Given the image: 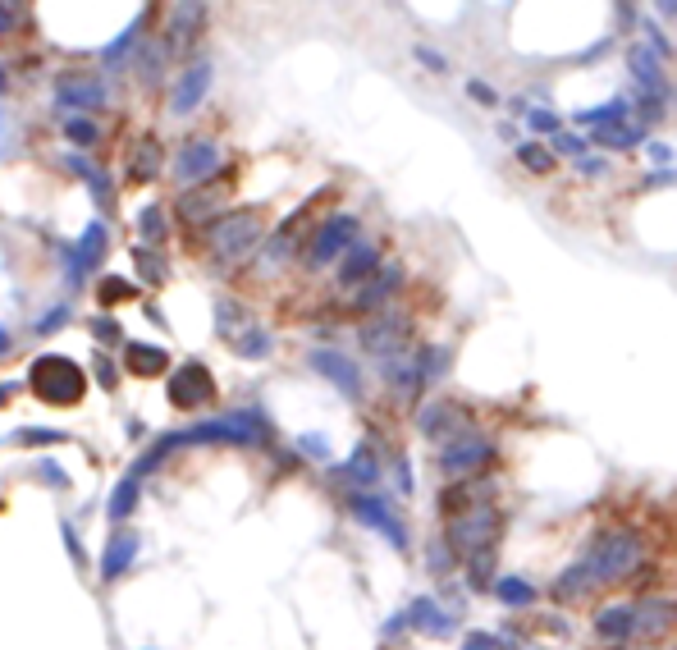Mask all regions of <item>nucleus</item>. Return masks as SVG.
<instances>
[{"label":"nucleus","mask_w":677,"mask_h":650,"mask_svg":"<svg viewBox=\"0 0 677 650\" xmlns=\"http://www.w3.org/2000/svg\"><path fill=\"white\" fill-rule=\"evenodd\" d=\"M641 559H645V541L636 536V531H604L600 541L559 577L554 596H559L563 605H577V600L591 596L595 586H609V582L632 577L636 568H641Z\"/></svg>","instance_id":"nucleus-1"},{"label":"nucleus","mask_w":677,"mask_h":650,"mask_svg":"<svg viewBox=\"0 0 677 650\" xmlns=\"http://www.w3.org/2000/svg\"><path fill=\"white\" fill-rule=\"evenodd\" d=\"M261 445L266 440V422H261V412H229V417H211V422H197L193 431H179V435H165L161 445L151 449L138 467H133V477H142L147 467H156L165 454L183 445Z\"/></svg>","instance_id":"nucleus-2"},{"label":"nucleus","mask_w":677,"mask_h":650,"mask_svg":"<svg viewBox=\"0 0 677 650\" xmlns=\"http://www.w3.org/2000/svg\"><path fill=\"white\" fill-rule=\"evenodd\" d=\"M28 380H33L37 399L51 403V408H69V403H78V399H83V390H87L83 367H78L74 358H60V353L37 358L33 371H28Z\"/></svg>","instance_id":"nucleus-3"},{"label":"nucleus","mask_w":677,"mask_h":650,"mask_svg":"<svg viewBox=\"0 0 677 650\" xmlns=\"http://www.w3.org/2000/svg\"><path fill=\"white\" fill-rule=\"evenodd\" d=\"M206 243H211L215 266H234V261H243L261 243V211H248V206H243V211H229V216L211 220Z\"/></svg>","instance_id":"nucleus-4"},{"label":"nucleus","mask_w":677,"mask_h":650,"mask_svg":"<svg viewBox=\"0 0 677 650\" xmlns=\"http://www.w3.org/2000/svg\"><path fill=\"white\" fill-rule=\"evenodd\" d=\"M449 541L453 550H463L467 559H472L476 550H490L499 536V509L490 504V499H481V504H472V509H463L458 518H449Z\"/></svg>","instance_id":"nucleus-5"},{"label":"nucleus","mask_w":677,"mask_h":650,"mask_svg":"<svg viewBox=\"0 0 677 650\" xmlns=\"http://www.w3.org/2000/svg\"><path fill=\"white\" fill-rule=\"evenodd\" d=\"M357 216H334V220H325L321 229H316V239H312V248H307V266L312 271H321L325 261H334L344 248H353L357 243Z\"/></svg>","instance_id":"nucleus-6"},{"label":"nucleus","mask_w":677,"mask_h":650,"mask_svg":"<svg viewBox=\"0 0 677 650\" xmlns=\"http://www.w3.org/2000/svg\"><path fill=\"white\" fill-rule=\"evenodd\" d=\"M170 399H174V408H183V412L206 408V403L215 399V380H211V371H206L202 362H188L183 371H174V380H170Z\"/></svg>","instance_id":"nucleus-7"},{"label":"nucleus","mask_w":677,"mask_h":650,"mask_svg":"<svg viewBox=\"0 0 677 650\" xmlns=\"http://www.w3.org/2000/svg\"><path fill=\"white\" fill-rule=\"evenodd\" d=\"M220 170V147L215 142H188L179 152V161H174V179H179V188H193L202 184V179H211V174Z\"/></svg>","instance_id":"nucleus-8"},{"label":"nucleus","mask_w":677,"mask_h":650,"mask_svg":"<svg viewBox=\"0 0 677 650\" xmlns=\"http://www.w3.org/2000/svg\"><path fill=\"white\" fill-rule=\"evenodd\" d=\"M403 335H408V321H403V312H385V316H376V321L362 325V344L371 348V353H380V358H394V353H403Z\"/></svg>","instance_id":"nucleus-9"},{"label":"nucleus","mask_w":677,"mask_h":650,"mask_svg":"<svg viewBox=\"0 0 677 650\" xmlns=\"http://www.w3.org/2000/svg\"><path fill=\"white\" fill-rule=\"evenodd\" d=\"M353 513L366 522V527H376L380 536H389V545H398V550L408 545V531H403L398 513L389 509V504H385L380 495H357V499H353Z\"/></svg>","instance_id":"nucleus-10"},{"label":"nucleus","mask_w":677,"mask_h":650,"mask_svg":"<svg viewBox=\"0 0 677 650\" xmlns=\"http://www.w3.org/2000/svg\"><path fill=\"white\" fill-rule=\"evenodd\" d=\"M485 463H490V445H485V440H476V435L453 440V445L440 454L444 477H463V472H476V467H485Z\"/></svg>","instance_id":"nucleus-11"},{"label":"nucleus","mask_w":677,"mask_h":650,"mask_svg":"<svg viewBox=\"0 0 677 650\" xmlns=\"http://www.w3.org/2000/svg\"><path fill=\"white\" fill-rule=\"evenodd\" d=\"M206 87H211V60H197L188 74L174 83V97H170V110L174 115H188V110H197V101L206 97Z\"/></svg>","instance_id":"nucleus-12"},{"label":"nucleus","mask_w":677,"mask_h":650,"mask_svg":"<svg viewBox=\"0 0 677 650\" xmlns=\"http://www.w3.org/2000/svg\"><path fill=\"white\" fill-rule=\"evenodd\" d=\"M595 637L609 646H627L636 637V605H609L595 618Z\"/></svg>","instance_id":"nucleus-13"},{"label":"nucleus","mask_w":677,"mask_h":650,"mask_svg":"<svg viewBox=\"0 0 677 650\" xmlns=\"http://www.w3.org/2000/svg\"><path fill=\"white\" fill-rule=\"evenodd\" d=\"M312 367L321 371V376H330L334 385L344 394H357L362 390V371H357V362H348L344 353H330V348H316L312 353Z\"/></svg>","instance_id":"nucleus-14"},{"label":"nucleus","mask_w":677,"mask_h":650,"mask_svg":"<svg viewBox=\"0 0 677 650\" xmlns=\"http://www.w3.org/2000/svg\"><path fill=\"white\" fill-rule=\"evenodd\" d=\"M202 28H206V5H183V10H174L170 37H165V55H179Z\"/></svg>","instance_id":"nucleus-15"},{"label":"nucleus","mask_w":677,"mask_h":650,"mask_svg":"<svg viewBox=\"0 0 677 650\" xmlns=\"http://www.w3.org/2000/svg\"><path fill=\"white\" fill-rule=\"evenodd\" d=\"M376 261H380L376 243H362V239H357L353 252L344 257V266H339V284H366L371 275H376Z\"/></svg>","instance_id":"nucleus-16"},{"label":"nucleus","mask_w":677,"mask_h":650,"mask_svg":"<svg viewBox=\"0 0 677 650\" xmlns=\"http://www.w3.org/2000/svg\"><path fill=\"white\" fill-rule=\"evenodd\" d=\"M101 257H106V229H101V225H87V234L78 239V248H74V284L83 280L87 271H97Z\"/></svg>","instance_id":"nucleus-17"},{"label":"nucleus","mask_w":677,"mask_h":650,"mask_svg":"<svg viewBox=\"0 0 677 650\" xmlns=\"http://www.w3.org/2000/svg\"><path fill=\"white\" fill-rule=\"evenodd\" d=\"M220 202H225V188L206 184V188H197V193L179 197V216L188 220V225H202V220L211 216V211H220Z\"/></svg>","instance_id":"nucleus-18"},{"label":"nucleus","mask_w":677,"mask_h":650,"mask_svg":"<svg viewBox=\"0 0 677 650\" xmlns=\"http://www.w3.org/2000/svg\"><path fill=\"white\" fill-rule=\"evenodd\" d=\"M668 623H673V605H668V600H645V605H636V637H659V632H668Z\"/></svg>","instance_id":"nucleus-19"},{"label":"nucleus","mask_w":677,"mask_h":650,"mask_svg":"<svg viewBox=\"0 0 677 650\" xmlns=\"http://www.w3.org/2000/svg\"><path fill=\"white\" fill-rule=\"evenodd\" d=\"M133 554H138V536H133V531H119L115 541L106 545V559H101V577H119L124 573V568L133 564Z\"/></svg>","instance_id":"nucleus-20"},{"label":"nucleus","mask_w":677,"mask_h":650,"mask_svg":"<svg viewBox=\"0 0 677 650\" xmlns=\"http://www.w3.org/2000/svg\"><path fill=\"white\" fill-rule=\"evenodd\" d=\"M421 431L435 440V435H453V431H467V417L458 408H449V403H430L426 417H421Z\"/></svg>","instance_id":"nucleus-21"},{"label":"nucleus","mask_w":677,"mask_h":650,"mask_svg":"<svg viewBox=\"0 0 677 650\" xmlns=\"http://www.w3.org/2000/svg\"><path fill=\"white\" fill-rule=\"evenodd\" d=\"M421 628V632H430V637H440V632H449L453 628V614H440V609L430 605V600H417V605L403 614V628Z\"/></svg>","instance_id":"nucleus-22"},{"label":"nucleus","mask_w":677,"mask_h":650,"mask_svg":"<svg viewBox=\"0 0 677 650\" xmlns=\"http://www.w3.org/2000/svg\"><path fill=\"white\" fill-rule=\"evenodd\" d=\"M170 367V358H165V348L156 344H129V371L133 376H161V371Z\"/></svg>","instance_id":"nucleus-23"},{"label":"nucleus","mask_w":677,"mask_h":650,"mask_svg":"<svg viewBox=\"0 0 677 650\" xmlns=\"http://www.w3.org/2000/svg\"><path fill=\"white\" fill-rule=\"evenodd\" d=\"M398 280H403V266H380L376 280L362 284V298H357V303H362V307H380V303L389 298V289H394Z\"/></svg>","instance_id":"nucleus-24"},{"label":"nucleus","mask_w":677,"mask_h":650,"mask_svg":"<svg viewBox=\"0 0 677 650\" xmlns=\"http://www.w3.org/2000/svg\"><path fill=\"white\" fill-rule=\"evenodd\" d=\"M339 477H348V481H357V490H366L371 481H376V454L371 449H357V458L339 472Z\"/></svg>","instance_id":"nucleus-25"},{"label":"nucleus","mask_w":677,"mask_h":650,"mask_svg":"<svg viewBox=\"0 0 677 650\" xmlns=\"http://www.w3.org/2000/svg\"><path fill=\"white\" fill-rule=\"evenodd\" d=\"M495 591H499V600H504V605H531V600H536L531 582H522V577H504Z\"/></svg>","instance_id":"nucleus-26"},{"label":"nucleus","mask_w":677,"mask_h":650,"mask_svg":"<svg viewBox=\"0 0 677 650\" xmlns=\"http://www.w3.org/2000/svg\"><path fill=\"white\" fill-rule=\"evenodd\" d=\"M623 115H627V101H609V106H600V110H581L577 124H595V129H604L609 120H623Z\"/></svg>","instance_id":"nucleus-27"},{"label":"nucleus","mask_w":677,"mask_h":650,"mask_svg":"<svg viewBox=\"0 0 677 650\" xmlns=\"http://www.w3.org/2000/svg\"><path fill=\"white\" fill-rule=\"evenodd\" d=\"M161 170V147H156V142H142L138 147V165H133V179H151V174Z\"/></svg>","instance_id":"nucleus-28"},{"label":"nucleus","mask_w":677,"mask_h":650,"mask_svg":"<svg viewBox=\"0 0 677 650\" xmlns=\"http://www.w3.org/2000/svg\"><path fill=\"white\" fill-rule=\"evenodd\" d=\"M133 504H138V477H129L124 486H119V495L110 499V518H129Z\"/></svg>","instance_id":"nucleus-29"},{"label":"nucleus","mask_w":677,"mask_h":650,"mask_svg":"<svg viewBox=\"0 0 677 650\" xmlns=\"http://www.w3.org/2000/svg\"><path fill=\"white\" fill-rule=\"evenodd\" d=\"M65 101H78V106H101L106 92L97 83H65Z\"/></svg>","instance_id":"nucleus-30"},{"label":"nucleus","mask_w":677,"mask_h":650,"mask_svg":"<svg viewBox=\"0 0 677 650\" xmlns=\"http://www.w3.org/2000/svg\"><path fill=\"white\" fill-rule=\"evenodd\" d=\"M467 564H472V582L485 586V582H490V564H495V545H490V550H476Z\"/></svg>","instance_id":"nucleus-31"},{"label":"nucleus","mask_w":677,"mask_h":650,"mask_svg":"<svg viewBox=\"0 0 677 650\" xmlns=\"http://www.w3.org/2000/svg\"><path fill=\"white\" fill-rule=\"evenodd\" d=\"M138 225H142V234H147V239H165V216H161V206H147Z\"/></svg>","instance_id":"nucleus-32"},{"label":"nucleus","mask_w":677,"mask_h":650,"mask_svg":"<svg viewBox=\"0 0 677 650\" xmlns=\"http://www.w3.org/2000/svg\"><path fill=\"white\" fill-rule=\"evenodd\" d=\"M595 138L609 142V147H632L641 133H636V129H595Z\"/></svg>","instance_id":"nucleus-33"},{"label":"nucleus","mask_w":677,"mask_h":650,"mask_svg":"<svg viewBox=\"0 0 677 650\" xmlns=\"http://www.w3.org/2000/svg\"><path fill=\"white\" fill-rule=\"evenodd\" d=\"M133 284H124V280H106L101 284V303H119V298H133Z\"/></svg>","instance_id":"nucleus-34"},{"label":"nucleus","mask_w":677,"mask_h":650,"mask_svg":"<svg viewBox=\"0 0 677 650\" xmlns=\"http://www.w3.org/2000/svg\"><path fill=\"white\" fill-rule=\"evenodd\" d=\"M522 161H527V170H549V165H554L545 147H522Z\"/></svg>","instance_id":"nucleus-35"},{"label":"nucleus","mask_w":677,"mask_h":650,"mask_svg":"<svg viewBox=\"0 0 677 650\" xmlns=\"http://www.w3.org/2000/svg\"><path fill=\"white\" fill-rule=\"evenodd\" d=\"M19 440H23V445H60L65 435H60V431H23Z\"/></svg>","instance_id":"nucleus-36"},{"label":"nucleus","mask_w":677,"mask_h":650,"mask_svg":"<svg viewBox=\"0 0 677 650\" xmlns=\"http://www.w3.org/2000/svg\"><path fill=\"white\" fill-rule=\"evenodd\" d=\"M238 353H243V358H252V353H257V358H261V353H270V339L266 335H248L243 344H238Z\"/></svg>","instance_id":"nucleus-37"},{"label":"nucleus","mask_w":677,"mask_h":650,"mask_svg":"<svg viewBox=\"0 0 677 650\" xmlns=\"http://www.w3.org/2000/svg\"><path fill=\"white\" fill-rule=\"evenodd\" d=\"M65 129H69V138H78V142H92V138H97V129H92V120H69Z\"/></svg>","instance_id":"nucleus-38"},{"label":"nucleus","mask_w":677,"mask_h":650,"mask_svg":"<svg viewBox=\"0 0 677 650\" xmlns=\"http://www.w3.org/2000/svg\"><path fill=\"white\" fill-rule=\"evenodd\" d=\"M531 129L554 133V129H559V120H554V115H545V110H536V115H531Z\"/></svg>","instance_id":"nucleus-39"},{"label":"nucleus","mask_w":677,"mask_h":650,"mask_svg":"<svg viewBox=\"0 0 677 650\" xmlns=\"http://www.w3.org/2000/svg\"><path fill=\"white\" fill-rule=\"evenodd\" d=\"M302 449H312L316 458H325V440H321V435H302Z\"/></svg>","instance_id":"nucleus-40"},{"label":"nucleus","mask_w":677,"mask_h":650,"mask_svg":"<svg viewBox=\"0 0 677 650\" xmlns=\"http://www.w3.org/2000/svg\"><path fill=\"white\" fill-rule=\"evenodd\" d=\"M92 330H97V339H115V335H119V325H115V321H97Z\"/></svg>","instance_id":"nucleus-41"},{"label":"nucleus","mask_w":677,"mask_h":650,"mask_svg":"<svg viewBox=\"0 0 677 650\" xmlns=\"http://www.w3.org/2000/svg\"><path fill=\"white\" fill-rule=\"evenodd\" d=\"M467 650H499V646L490 637H472V641H467Z\"/></svg>","instance_id":"nucleus-42"},{"label":"nucleus","mask_w":677,"mask_h":650,"mask_svg":"<svg viewBox=\"0 0 677 650\" xmlns=\"http://www.w3.org/2000/svg\"><path fill=\"white\" fill-rule=\"evenodd\" d=\"M0 28H14V5H0Z\"/></svg>","instance_id":"nucleus-43"},{"label":"nucleus","mask_w":677,"mask_h":650,"mask_svg":"<svg viewBox=\"0 0 677 650\" xmlns=\"http://www.w3.org/2000/svg\"><path fill=\"white\" fill-rule=\"evenodd\" d=\"M5 348H10V335H5V330H0V353H5Z\"/></svg>","instance_id":"nucleus-44"}]
</instances>
